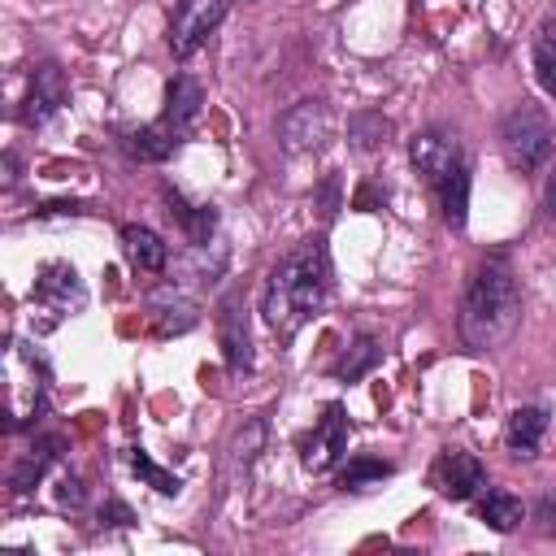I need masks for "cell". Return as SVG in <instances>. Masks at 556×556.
Returning a JSON list of instances; mask_svg holds the SVG:
<instances>
[{"instance_id":"6da1fadb","label":"cell","mask_w":556,"mask_h":556,"mask_svg":"<svg viewBox=\"0 0 556 556\" xmlns=\"http://www.w3.org/2000/svg\"><path fill=\"white\" fill-rule=\"evenodd\" d=\"M517 321H521V282H517L508 256L504 252H491L465 278L456 330H460L465 348L495 352V348H504L513 339Z\"/></svg>"},{"instance_id":"7a4b0ae2","label":"cell","mask_w":556,"mask_h":556,"mask_svg":"<svg viewBox=\"0 0 556 556\" xmlns=\"http://www.w3.org/2000/svg\"><path fill=\"white\" fill-rule=\"evenodd\" d=\"M326 291H330V256L321 239H308L304 248L287 252L269 269L265 291H261V313L274 334L291 339L326 304Z\"/></svg>"},{"instance_id":"3957f363","label":"cell","mask_w":556,"mask_h":556,"mask_svg":"<svg viewBox=\"0 0 556 556\" xmlns=\"http://www.w3.org/2000/svg\"><path fill=\"white\" fill-rule=\"evenodd\" d=\"M4 391H9L4 395V421H9V430H22L48 404V369L17 339H9V348H4Z\"/></svg>"},{"instance_id":"277c9868","label":"cell","mask_w":556,"mask_h":556,"mask_svg":"<svg viewBox=\"0 0 556 556\" xmlns=\"http://www.w3.org/2000/svg\"><path fill=\"white\" fill-rule=\"evenodd\" d=\"M552 143H556V130H552V117L539 104L521 100L500 117V152L513 169L534 174L552 156Z\"/></svg>"},{"instance_id":"5b68a950","label":"cell","mask_w":556,"mask_h":556,"mask_svg":"<svg viewBox=\"0 0 556 556\" xmlns=\"http://www.w3.org/2000/svg\"><path fill=\"white\" fill-rule=\"evenodd\" d=\"M408 156H413L417 174H421L434 191H439L452 174L465 169V148H460V139H456L452 130H421V135H413Z\"/></svg>"},{"instance_id":"8992f818","label":"cell","mask_w":556,"mask_h":556,"mask_svg":"<svg viewBox=\"0 0 556 556\" xmlns=\"http://www.w3.org/2000/svg\"><path fill=\"white\" fill-rule=\"evenodd\" d=\"M334 130V117L321 100H300L278 117V139L287 152H317Z\"/></svg>"},{"instance_id":"52a82bcc","label":"cell","mask_w":556,"mask_h":556,"mask_svg":"<svg viewBox=\"0 0 556 556\" xmlns=\"http://www.w3.org/2000/svg\"><path fill=\"white\" fill-rule=\"evenodd\" d=\"M226 17V0H178L174 22H169V52L191 56Z\"/></svg>"},{"instance_id":"ba28073f","label":"cell","mask_w":556,"mask_h":556,"mask_svg":"<svg viewBox=\"0 0 556 556\" xmlns=\"http://www.w3.org/2000/svg\"><path fill=\"white\" fill-rule=\"evenodd\" d=\"M35 304L48 308L52 317H70V313H78V308L87 304V287H83L78 269L65 265V261L43 265L39 278H35Z\"/></svg>"},{"instance_id":"9c48e42d","label":"cell","mask_w":556,"mask_h":556,"mask_svg":"<svg viewBox=\"0 0 556 556\" xmlns=\"http://www.w3.org/2000/svg\"><path fill=\"white\" fill-rule=\"evenodd\" d=\"M430 482H434L447 500H469V495H478V491L486 486V469H482V460H478L473 452H465V447H443V452L434 456Z\"/></svg>"},{"instance_id":"30bf717a","label":"cell","mask_w":556,"mask_h":556,"mask_svg":"<svg viewBox=\"0 0 556 556\" xmlns=\"http://www.w3.org/2000/svg\"><path fill=\"white\" fill-rule=\"evenodd\" d=\"M348 452V417L339 404H326V413L317 417L313 434L304 439V469L313 473H326L339 465V456Z\"/></svg>"},{"instance_id":"8fae6325","label":"cell","mask_w":556,"mask_h":556,"mask_svg":"<svg viewBox=\"0 0 556 556\" xmlns=\"http://www.w3.org/2000/svg\"><path fill=\"white\" fill-rule=\"evenodd\" d=\"M65 96H70V83H65L61 65H52V61L35 65V70H30V87H26V109H22V122H26V126L48 122V117H52V113L65 104Z\"/></svg>"},{"instance_id":"7c38bea8","label":"cell","mask_w":556,"mask_h":556,"mask_svg":"<svg viewBox=\"0 0 556 556\" xmlns=\"http://www.w3.org/2000/svg\"><path fill=\"white\" fill-rule=\"evenodd\" d=\"M217 339H222V356L230 374H243L252 365V334H248V313L239 295H226L222 313H217Z\"/></svg>"},{"instance_id":"4fadbf2b","label":"cell","mask_w":556,"mask_h":556,"mask_svg":"<svg viewBox=\"0 0 556 556\" xmlns=\"http://www.w3.org/2000/svg\"><path fill=\"white\" fill-rule=\"evenodd\" d=\"M148 317H152V326L161 334H182V330H191L200 321V304L178 287H156L148 295Z\"/></svg>"},{"instance_id":"5bb4252c","label":"cell","mask_w":556,"mask_h":556,"mask_svg":"<svg viewBox=\"0 0 556 556\" xmlns=\"http://www.w3.org/2000/svg\"><path fill=\"white\" fill-rule=\"evenodd\" d=\"M178 143H182V130H178L169 117L148 122V126H139V130H130V135L122 139V148H126L135 161H169V156L178 152Z\"/></svg>"},{"instance_id":"9a60e30c","label":"cell","mask_w":556,"mask_h":556,"mask_svg":"<svg viewBox=\"0 0 556 556\" xmlns=\"http://www.w3.org/2000/svg\"><path fill=\"white\" fill-rule=\"evenodd\" d=\"M547 434V413L539 404H521L508 413V426H504V443L513 456H534L539 443Z\"/></svg>"},{"instance_id":"2e32d148","label":"cell","mask_w":556,"mask_h":556,"mask_svg":"<svg viewBox=\"0 0 556 556\" xmlns=\"http://www.w3.org/2000/svg\"><path fill=\"white\" fill-rule=\"evenodd\" d=\"M122 252H126V261L135 265V269H143V274H161L165 269V261H169V248L161 243V235H152L148 226H122Z\"/></svg>"},{"instance_id":"e0dca14e","label":"cell","mask_w":556,"mask_h":556,"mask_svg":"<svg viewBox=\"0 0 556 556\" xmlns=\"http://www.w3.org/2000/svg\"><path fill=\"white\" fill-rule=\"evenodd\" d=\"M200 104H204V87H200L195 78H187V74L169 78V87H165V117H169L178 130H187V126L200 117Z\"/></svg>"},{"instance_id":"ac0fdd59","label":"cell","mask_w":556,"mask_h":556,"mask_svg":"<svg viewBox=\"0 0 556 556\" xmlns=\"http://www.w3.org/2000/svg\"><path fill=\"white\" fill-rule=\"evenodd\" d=\"M478 517H482L491 530L508 534V530H517V526H521L526 508H521V500H517L513 491H504V486H482V500H478Z\"/></svg>"},{"instance_id":"d6986e66","label":"cell","mask_w":556,"mask_h":556,"mask_svg":"<svg viewBox=\"0 0 556 556\" xmlns=\"http://www.w3.org/2000/svg\"><path fill=\"white\" fill-rule=\"evenodd\" d=\"M165 213L187 230V239L195 243V248H204L208 243V235H213V226H217V213L208 208V204H187L182 195H174V191H165Z\"/></svg>"},{"instance_id":"ffe728a7","label":"cell","mask_w":556,"mask_h":556,"mask_svg":"<svg viewBox=\"0 0 556 556\" xmlns=\"http://www.w3.org/2000/svg\"><path fill=\"white\" fill-rule=\"evenodd\" d=\"M61 456V439L56 434H48V439H35L30 447H26V456L17 460V469H13V491H30L43 473H48V465Z\"/></svg>"},{"instance_id":"44dd1931","label":"cell","mask_w":556,"mask_h":556,"mask_svg":"<svg viewBox=\"0 0 556 556\" xmlns=\"http://www.w3.org/2000/svg\"><path fill=\"white\" fill-rule=\"evenodd\" d=\"M534 78L556 100V17H547L534 35Z\"/></svg>"},{"instance_id":"7402d4cb","label":"cell","mask_w":556,"mask_h":556,"mask_svg":"<svg viewBox=\"0 0 556 556\" xmlns=\"http://www.w3.org/2000/svg\"><path fill=\"white\" fill-rule=\"evenodd\" d=\"M378 361H382V348H378V339L361 334V339H352V348L339 356V365H334V378H343V382H356V378H361V374H369Z\"/></svg>"},{"instance_id":"603a6c76","label":"cell","mask_w":556,"mask_h":556,"mask_svg":"<svg viewBox=\"0 0 556 556\" xmlns=\"http://www.w3.org/2000/svg\"><path fill=\"white\" fill-rule=\"evenodd\" d=\"M439 204H443V222L447 226H465V208H469V165L460 174H452L439 187Z\"/></svg>"},{"instance_id":"cb8c5ba5","label":"cell","mask_w":556,"mask_h":556,"mask_svg":"<svg viewBox=\"0 0 556 556\" xmlns=\"http://www.w3.org/2000/svg\"><path fill=\"white\" fill-rule=\"evenodd\" d=\"M387 473H391L387 460H365V456H361V460H348V465H343L339 486H343V491H365L369 482H382Z\"/></svg>"},{"instance_id":"d4e9b609","label":"cell","mask_w":556,"mask_h":556,"mask_svg":"<svg viewBox=\"0 0 556 556\" xmlns=\"http://www.w3.org/2000/svg\"><path fill=\"white\" fill-rule=\"evenodd\" d=\"M261 443H265V421H261V417H252V421H248V426L235 434V443H230V465H235V469H239V465L248 469Z\"/></svg>"},{"instance_id":"484cf974","label":"cell","mask_w":556,"mask_h":556,"mask_svg":"<svg viewBox=\"0 0 556 556\" xmlns=\"http://www.w3.org/2000/svg\"><path fill=\"white\" fill-rule=\"evenodd\" d=\"M387 122L378 117V113H361V117H352V139H356V148H378V143H387Z\"/></svg>"},{"instance_id":"4316f807","label":"cell","mask_w":556,"mask_h":556,"mask_svg":"<svg viewBox=\"0 0 556 556\" xmlns=\"http://www.w3.org/2000/svg\"><path fill=\"white\" fill-rule=\"evenodd\" d=\"M130 465H135V473H143V478H148V482H152L161 495H178V486H182V482H178L174 473H165L161 465H152L143 452H135V456H130Z\"/></svg>"},{"instance_id":"83f0119b","label":"cell","mask_w":556,"mask_h":556,"mask_svg":"<svg viewBox=\"0 0 556 556\" xmlns=\"http://www.w3.org/2000/svg\"><path fill=\"white\" fill-rule=\"evenodd\" d=\"M56 504H61V508H78V504H83V478H78V473H61V482H56Z\"/></svg>"},{"instance_id":"f1b7e54d","label":"cell","mask_w":556,"mask_h":556,"mask_svg":"<svg viewBox=\"0 0 556 556\" xmlns=\"http://www.w3.org/2000/svg\"><path fill=\"white\" fill-rule=\"evenodd\" d=\"M135 517H130V508L122 504V500H109L104 508H100V526H130Z\"/></svg>"},{"instance_id":"f546056e","label":"cell","mask_w":556,"mask_h":556,"mask_svg":"<svg viewBox=\"0 0 556 556\" xmlns=\"http://www.w3.org/2000/svg\"><path fill=\"white\" fill-rule=\"evenodd\" d=\"M534 521H539V530H556V495H543L534 504Z\"/></svg>"},{"instance_id":"4dcf8cb0","label":"cell","mask_w":556,"mask_h":556,"mask_svg":"<svg viewBox=\"0 0 556 556\" xmlns=\"http://www.w3.org/2000/svg\"><path fill=\"white\" fill-rule=\"evenodd\" d=\"M543 213L547 217H556V169L547 174V182H543Z\"/></svg>"}]
</instances>
